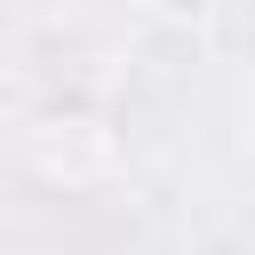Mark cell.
Returning a JSON list of instances; mask_svg holds the SVG:
<instances>
[{
	"mask_svg": "<svg viewBox=\"0 0 255 255\" xmlns=\"http://www.w3.org/2000/svg\"><path fill=\"white\" fill-rule=\"evenodd\" d=\"M24 159L48 175V183H96L104 167H112V135L96 128V112H48V120H32L24 128Z\"/></svg>",
	"mask_w": 255,
	"mask_h": 255,
	"instance_id": "1",
	"label": "cell"
},
{
	"mask_svg": "<svg viewBox=\"0 0 255 255\" xmlns=\"http://www.w3.org/2000/svg\"><path fill=\"white\" fill-rule=\"evenodd\" d=\"M183 255H255V247H247V231H239V223H223V231H207V239H191Z\"/></svg>",
	"mask_w": 255,
	"mask_h": 255,
	"instance_id": "2",
	"label": "cell"
}]
</instances>
